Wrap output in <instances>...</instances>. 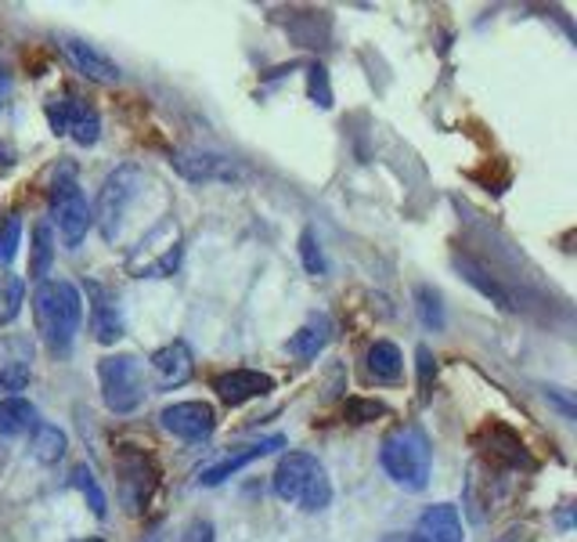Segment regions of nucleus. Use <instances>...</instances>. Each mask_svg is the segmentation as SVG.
<instances>
[{"instance_id":"nucleus-1","label":"nucleus","mask_w":577,"mask_h":542,"mask_svg":"<svg viewBox=\"0 0 577 542\" xmlns=\"http://www.w3.org/2000/svg\"><path fill=\"white\" fill-rule=\"evenodd\" d=\"M33 319H37L40 341L54 355H65L80 333L84 322V297L70 279H43L33 293Z\"/></svg>"},{"instance_id":"nucleus-2","label":"nucleus","mask_w":577,"mask_h":542,"mask_svg":"<svg viewBox=\"0 0 577 542\" xmlns=\"http://www.w3.org/2000/svg\"><path fill=\"white\" fill-rule=\"evenodd\" d=\"M382 470L393 484H401L404 492H423L429 484V470H434V448L429 438L418 423H398L382 438L379 448Z\"/></svg>"},{"instance_id":"nucleus-3","label":"nucleus","mask_w":577,"mask_h":542,"mask_svg":"<svg viewBox=\"0 0 577 542\" xmlns=\"http://www.w3.org/2000/svg\"><path fill=\"white\" fill-rule=\"evenodd\" d=\"M271 484H275V495L281 503H292L308 514H318L333 503V481L322 459L311 456V452H286L275 473H271Z\"/></svg>"},{"instance_id":"nucleus-4","label":"nucleus","mask_w":577,"mask_h":542,"mask_svg":"<svg viewBox=\"0 0 577 542\" xmlns=\"http://www.w3.org/2000/svg\"><path fill=\"white\" fill-rule=\"evenodd\" d=\"M101 398L116 416H130L141 409L149 380H145V361L138 355H109L98 361Z\"/></svg>"},{"instance_id":"nucleus-5","label":"nucleus","mask_w":577,"mask_h":542,"mask_svg":"<svg viewBox=\"0 0 577 542\" xmlns=\"http://www.w3.org/2000/svg\"><path fill=\"white\" fill-rule=\"evenodd\" d=\"M141 185H145V174L130 163L116 167V171L105 177V185H101V192H98V207L90 210V218L98 221V232L105 243H112L120 235L123 218H127L130 202L138 199Z\"/></svg>"},{"instance_id":"nucleus-6","label":"nucleus","mask_w":577,"mask_h":542,"mask_svg":"<svg viewBox=\"0 0 577 542\" xmlns=\"http://www.w3.org/2000/svg\"><path fill=\"white\" fill-rule=\"evenodd\" d=\"M155 481H160V473H155L149 452L134 448V445H123L116 452V489H120L123 510H127L130 517H141L145 510H149Z\"/></svg>"},{"instance_id":"nucleus-7","label":"nucleus","mask_w":577,"mask_h":542,"mask_svg":"<svg viewBox=\"0 0 577 542\" xmlns=\"http://www.w3.org/2000/svg\"><path fill=\"white\" fill-rule=\"evenodd\" d=\"M51 218H54V224H59V235H62V243L70 246V250H76V246L84 243L87 229L95 224V218H90V207H87V196L80 192V185H76L73 171H65L59 181H54V188H51Z\"/></svg>"},{"instance_id":"nucleus-8","label":"nucleus","mask_w":577,"mask_h":542,"mask_svg":"<svg viewBox=\"0 0 577 542\" xmlns=\"http://www.w3.org/2000/svg\"><path fill=\"white\" fill-rule=\"evenodd\" d=\"M48 123L54 134H65L76 145H98L101 138V116L95 106H87L76 95H54L48 101Z\"/></svg>"},{"instance_id":"nucleus-9","label":"nucleus","mask_w":577,"mask_h":542,"mask_svg":"<svg viewBox=\"0 0 577 542\" xmlns=\"http://www.w3.org/2000/svg\"><path fill=\"white\" fill-rule=\"evenodd\" d=\"M160 423L180 442H206L217 431V412L210 402H174L160 412Z\"/></svg>"},{"instance_id":"nucleus-10","label":"nucleus","mask_w":577,"mask_h":542,"mask_svg":"<svg viewBox=\"0 0 577 542\" xmlns=\"http://www.w3.org/2000/svg\"><path fill=\"white\" fill-rule=\"evenodd\" d=\"M170 167L185 177V181H239L242 171L235 167V160L221 152H202V149H180L170 156Z\"/></svg>"},{"instance_id":"nucleus-11","label":"nucleus","mask_w":577,"mask_h":542,"mask_svg":"<svg viewBox=\"0 0 577 542\" xmlns=\"http://www.w3.org/2000/svg\"><path fill=\"white\" fill-rule=\"evenodd\" d=\"M281 445H286V438H281V434H271V438H260V442H253V445L231 448L221 463H213V467L202 470L199 484H202V489H213V484H224L228 478H235V473H239L242 467H249V463H256V459H264L267 452H275V448H281Z\"/></svg>"},{"instance_id":"nucleus-12","label":"nucleus","mask_w":577,"mask_h":542,"mask_svg":"<svg viewBox=\"0 0 577 542\" xmlns=\"http://www.w3.org/2000/svg\"><path fill=\"white\" fill-rule=\"evenodd\" d=\"M62 51L70 54L73 70L80 73V76H87V81H95V84H120L123 70L109 59L105 51H98L95 44L76 40V37H65V40H62Z\"/></svg>"},{"instance_id":"nucleus-13","label":"nucleus","mask_w":577,"mask_h":542,"mask_svg":"<svg viewBox=\"0 0 577 542\" xmlns=\"http://www.w3.org/2000/svg\"><path fill=\"white\" fill-rule=\"evenodd\" d=\"M213 391H217V398L224 405H246V402L264 398V394L275 391V380L256 369H231L213 380Z\"/></svg>"},{"instance_id":"nucleus-14","label":"nucleus","mask_w":577,"mask_h":542,"mask_svg":"<svg viewBox=\"0 0 577 542\" xmlns=\"http://www.w3.org/2000/svg\"><path fill=\"white\" fill-rule=\"evenodd\" d=\"M149 369H152V377L163 391H174V387H180V383L191 380L196 361H191V352H188L185 341H174V344H163L160 352H152Z\"/></svg>"},{"instance_id":"nucleus-15","label":"nucleus","mask_w":577,"mask_h":542,"mask_svg":"<svg viewBox=\"0 0 577 542\" xmlns=\"http://www.w3.org/2000/svg\"><path fill=\"white\" fill-rule=\"evenodd\" d=\"M177 264H180V235L177 229H170V224H166L160 246L149 243V257H130V271L138 279H166V275H174Z\"/></svg>"},{"instance_id":"nucleus-16","label":"nucleus","mask_w":577,"mask_h":542,"mask_svg":"<svg viewBox=\"0 0 577 542\" xmlns=\"http://www.w3.org/2000/svg\"><path fill=\"white\" fill-rule=\"evenodd\" d=\"M87 293L95 297V304H90V330H95V341H98V344H116L120 336H123L120 304L112 300L109 293L98 286V282H90Z\"/></svg>"},{"instance_id":"nucleus-17","label":"nucleus","mask_w":577,"mask_h":542,"mask_svg":"<svg viewBox=\"0 0 577 542\" xmlns=\"http://www.w3.org/2000/svg\"><path fill=\"white\" fill-rule=\"evenodd\" d=\"M418 539L423 542H462V517L451 503L426 506L418 517Z\"/></svg>"},{"instance_id":"nucleus-18","label":"nucleus","mask_w":577,"mask_h":542,"mask_svg":"<svg viewBox=\"0 0 577 542\" xmlns=\"http://www.w3.org/2000/svg\"><path fill=\"white\" fill-rule=\"evenodd\" d=\"M368 377L376 383H398L404 377V358L398 352V344L376 341L368 347Z\"/></svg>"},{"instance_id":"nucleus-19","label":"nucleus","mask_w":577,"mask_h":542,"mask_svg":"<svg viewBox=\"0 0 577 542\" xmlns=\"http://www.w3.org/2000/svg\"><path fill=\"white\" fill-rule=\"evenodd\" d=\"M329 336H333V325L329 319H311L308 325H300L297 333L289 336V355H297V358H318L325 352V344H329Z\"/></svg>"},{"instance_id":"nucleus-20","label":"nucleus","mask_w":577,"mask_h":542,"mask_svg":"<svg viewBox=\"0 0 577 542\" xmlns=\"http://www.w3.org/2000/svg\"><path fill=\"white\" fill-rule=\"evenodd\" d=\"M29 434H33L29 438V456L37 463H59L65 456V448H70V438L51 423H37Z\"/></svg>"},{"instance_id":"nucleus-21","label":"nucleus","mask_w":577,"mask_h":542,"mask_svg":"<svg viewBox=\"0 0 577 542\" xmlns=\"http://www.w3.org/2000/svg\"><path fill=\"white\" fill-rule=\"evenodd\" d=\"M37 427V409L26 398H4L0 402V438H18Z\"/></svg>"},{"instance_id":"nucleus-22","label":"nucleus","mask_w":577,"mask_h":542,"mask_svg":"<svg viewBox=\"0 0 577 542\" xmlns=\"http://www.w3.org/2000/svg\"><path fill=\"white\" fill-rule=\"evenodd\" d=\"M54 264V232L48 221H40L37 229H33V246H29V279L33 282H43L48 279V271Z\"/></svg>"},{"instance_id":"nucleus-23","label":"nucleus","mask_w":577,"mask_h":542,"mask_svg":"<svg viewBox=\"0 0 577 542\" xmlns=\"http://www.w3.org/2000/svg\"><path fill=\"white\" fill-rule=\"evenodd\" d=\"M70 484L76 492L84 495L87 500V506H90V514L95 517H105L109 514V500H105V489L98 484V478H95V470L87 467V463H80V467H73V473H70Z\"/></svg>"},{"instance_id":"nucleus-24","label":"nucleus","mask_w":577,"mask_h":542,"mask_svg":"<svg viewBox=\"0 0 577 542\" xmlns=\"http://www.w3.org/2000/svg\"><path fill=\"white\" fill-rule=\"evenodd\" d=\"M455 268L462 271V279H466L469 286H477V290L484 293V297L498 304V308H509V293H505L502 286H498V282H494L477 261H469V257H455Z\"/></svg>"},{"instance_id":"nucleus-25","label":"nucleus","mask_w":577,"mask_h":542,"mask_svg":"<svg viewBox=\"0 0 577 542\" xmlns=\"http://www.w3.org/2000/svg\"><path fill=\"white\" fill-rule=\"evenodd\" d=\"M26 304V282L18 275H0V325L15 322Z\"/></svg>"},{"instance_id":"nucleus-26","label":"nucleus","mask_w":577,"mask_h":542,"mask_svg":"<svg viewBox=\"0 0 577 542\" xmlns=\"http://www.w3.org/2000/svg\"><path fill=\"white\" fill-rule=\"evenodd\" d=\"M18 243H22V221L15 213H0V268L15 261Z\"/></svg>"},{"instance_id":"nucleus-27","label":"nucleus","mask_w":577,"mask_h":542,"mask_svg":"<svg viewBox=\"0 0 577 542\" xmlns=\"http://www.w3.org/2000/svg\"><path fill=\"white\" fill-rule=\"evenodd\" d=\"M300 261L303 268H308V275L314 279H322L325 275V254H322V243H318V235H314V229H303L300 232Z\"/></svg>"},{"instance_id":"nucleus-28","label":"nucleus","mask_w":577,"mask_h":542,"mask_svg":"<svg viewBox=\"0 0 577 542\" xmlns=\"http://www.w3.org/2000/svg\"><path fill=\"white\" fill-rule=\"evenodd\" d=\"M415 300H418V315H423V322L429 330H440L444 325V308H440V293L429 290V286H418L415 290Z\"/></svg>"},{"instance_id":"nucleus-29","label":"nucleus","mask_w":577,"mask_h":542,"mask_svg":"<svg viewBox=\"0 0 577 542\" xmlns=\"http://www.w3.org/2000/svg\"><path fill=\"white\" fill-rule=\"evenodd\" d=\"M308 95L318 109H333V84H329V73H325V65L314 62L311 73H308Z\"/></svg>"},{"instance_id":"nucleus-30","label":"nucleus","mask_w":577,"mask_h":542,"mask_svg":"<svg viewBox=\"0 0 577 542\" xmlns=\"http://www.w3.org/2000/svg\"><path fill=\"white\" fill-rule=\"evenodd\" d=\"M29 387V366H8L0 369V402L18 398V391Z\"/></svg>"},{"instance_id":"nucleus-31","label":"nucleus","mask_w":577,"mask_h":542,"mask_svg":"<svg viewBox=\"0 0 577 542\" xmlns=\"http://www.w3.org/2000/svg\"><path fill=\"white\" fill-rule=\"evenodd\" d=\"M379 416H387V405H382V402L347 398V420L350 423H372V420H379Z\"/></svg>"},{"instance_id":"nucleus-32","label":"nucleus","mask_w":577,"mask_h":542,"mask_svg":"<svg viewBox=\"0 0 577 542\" xmlns=\"http://www.w3.org/2000/svg\"><path fill=\"white\" fill-rule=\"evenodd\" d=\"M415 361H418V387H423V398H426L429 383H434V377H437V358H434V352H429L426 344H418L415 347Z\"/></svg>"},{"instance_id":"nucleus-33","label":"nucleus","mask_w":577,"mask_h":542,"mask_svg":"<svg viewBox=\"0 0 577 542\" xmlns=\"http://www.w3.org/2000/svg\"><path fill=\"white\" fill-rule=\"evenodd\" d=\"M180 542H213V525L199 517V521H191L185 528V539H180Z\"/></svg>"},{"instance_id":"nucleus-34","label":"nucleus","mask_w":577,"mask_h":542,"mask_svg":"<svg viewBox=\"0 0 577 542\" xmlns=\"http://www.w3.org/2000/svg\"><path fill=\"white\" fill-rule=\"evenodd\" d=\"M8 90H11V73L0 65V109H4V98H8Z\"/></svg>"},{"instance_id":"nucleus-35","label":"nucleus","mask_w":577,"mask_h":542,"mask_svg":"<svg viewBox=\"0 0 577 542\" xmlns=\"http://www.w3.org/2000/svg\"><path fill=\"white\" fill-rule=\"evenodd\" d=\"M382 542H423V539H418V535H387Z\"/></svg>"},{"instance_id":"nucleus-36","label":"nucleus","mask_w":577,"mask_h":542,"mask_svg":"<svg viewBox=\"0 0 577 542\" xmlns=\"http://www.w3.org/2000/svg\"><path fill=\"white\" fill-rule=\"evenodd\" d=\"M145 542H163V535H160V532H152V535H145Z\"/></svg>"},{"instance_id":"nucleus-37","label":"nucleus","mask_w":577,"mask_h":542,"mask_svg":"<svg viewBox=\"0 0 577 542\" xmlns=\"http://www.w3.org/2000/svg\"><path fill=\"white\" fill-rule=\"evenodd\" d=\"M76 542H101V539H76Z\"/></svg>"}]
</instances>
